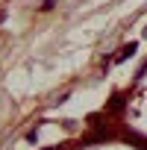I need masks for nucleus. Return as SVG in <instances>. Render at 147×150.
Returning <instances> with one entry per match:
<instances>
[{
  "label": "nucleus",
  "instance_id": "nucleus-2",
  "mask_svg": "<svg viewBox=\"0 0 147 150\" xmlns=\"http://www.w3.org/2000/svg\"><path fill=\"white\" fill-rule=\"evenodd\" d=\"M124 138H127V141H132L138 150H147V138H144V135H138V132H127Z\"/></svg>",
  "mask_w": 147,
  "mask_h": 150
},
{
  "label": "nucleus",
  "instance_id": "nucleus-6",
  "mask_svg": "<svg viewBox=\"0 0 147 150\" xmlns=\"http://www.w3.org/2000/svg\"><path fill=\"white\" fill-rule=\"evenodd\" d=\"M144 35H147V27H144Z\"/></svg>",
  "mask_w": 147,
  "mask_h": 150
},
{
  "label": "nucleus",
  "instance_id": "nucleus-4",
  "mask_svg": "<svg viewBox=\"0 0 147 150\" xmlns=\"http://www.w3.org/2000/svg\"><path fill=\"white\" fill-rule=\"evenodd\" d=\"M53 3H56V0H44V3H41V12H47V9H50Z\"/></svg>",
  "mask_w": 147,
  "mask_h": 150
},
{
  "label": "nucleus",
  "instance_id": "nucleus-5",
  "mask_svg": "<svg viewBox=\"0 0 147 150\" xmlns=\"http://www.w3.org/2000/svg\"><path fill=\"white\" fill-rule=\"evenodd\" d=\"M3 21H6V12H3V9H0V24H3Z\"/></svg>",
  "mask_w": 147,
  "mask_h": 150
},
{
  "label": "nucleus",
  "instance_id": "nucleus-3",
  "mask_svg": "<svg viewBox=\"0 0 147 150\" xmlns=\"http://www.w3.org/2000/svg\"><path fill=\"white\" fill-rule=\"evenodd\" d=\"M27 141H38V129H30L27 132Z\"/></svg>",
  "mask_w": 147,
  "mask_h": 150
},
{
  "label": "nucleus",
  "instance_id": "nucleus-1",
  "mask_svg": "<svg viewBox=\"0 0 147 150\" xmlns=\"http://www.w3.org/2000/svg\"><path fill=\"white\" fill-rule=\"evenodd\" d=\"M135 50H138V44L135 41H129V44H124L115 56H112V65H121V62H127V59H132L135 56Z\"/></svg>",
  "mask_w": 147,
  "mask_h": 150
}]
</instances>
